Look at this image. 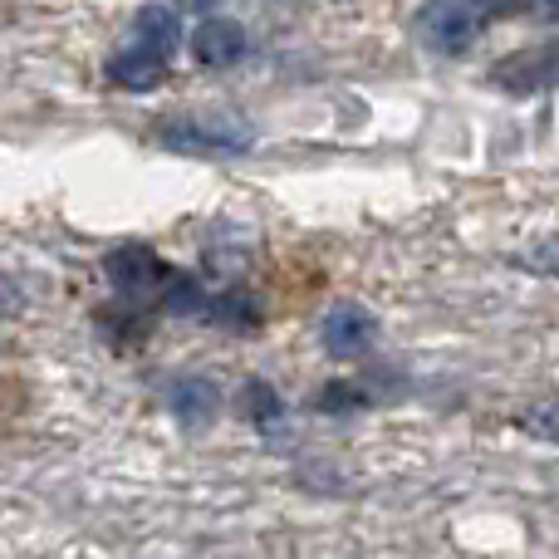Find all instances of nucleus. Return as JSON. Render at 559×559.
<instances>
[{
  "mask_svg": "<svg viewBox=\"0 0 559 559\" xmlns=\"http://www.w3.org/2000/svg\"><path fill=\"white\" fill-rule=\"evenodd\" d=\"M163 147L173 153H206V157H231L251 147V123L236 114H187V118H167L157 128Z\"/></svg>",
  "mask_w": 559,
  "mask_h": 559,
  "instance_id": "f257e3e1",
  "label": "nucleus"
},
{
  "mask_svg": "<svg viewBox=\"0 0 559 559\" xmlns=\"http://www.w3.org/2000/svg\"><path fill=\"white\" fill-rule=\"evenodd\" d=\"M104 275H108V285H114V295L128 299V305H157L173 265H167L153 246H118V251L104 255Z\"/></svg>",
  "mask_w": 559,
  "mask_h": 559,
  "instance_id": "f03ea898",
  "label": "nucleus"
},
{
  "mask_svg": "<svg viewBox=\"0 0 559 559\" xmlns=\"http://www.w3.org/2000/svg\"><path fill=\"white\" fill-rule=\"evenodd\" d=\"M417 39H423L432 55H466L481 35V15H476L472 0H427L417 10Z\"/></svg>",
  "mask_w": 559,
  "mask_h": 559,
  "instance_id": "7ed1b4c3",
  "label": "nucleus"
},
{
  "mask_svg": "<svg viewBox=\"0 0 559 559\" xmlns=\"http://www.w3.org/2000/svg\"><path fill=\"white\" fill-rule=\"evenodd\" d=\"M378 338V319L368 314L364 305H334L324 319H319V344H324L329 358H364Z\"/></svg>",
  "mask_w": 559,
  "mask_h": 559,
  "instance_id": "20e7f679",
  "label": "nucleus"
},
{
  "mask_svg": "<svg viewBox=\"0 0 559 559\" xmlns=\"http://www.w3.org/2000/svg\"><path fill=\"white\" fill-rule=\"evenodd\" d=\"M192 59L202 69H231L246 59V25L241 20L212 15L192 29Z\"/></svg>",
  "mask_w": 559,
  "mask_h": 559,
  "instance_id": "39448f33",
  "label": "nucleus"
},
{
  "mask_svg": "<svg viewBox=\"0 0 559 559\" xmlns=\"http://www.w3.org/2000/svg\"><path fill=\"white\" fill-rule=\"evenodd\" d=\"M104 74H108V84L128 88V94H147V88H157L167 79V55H157V49L128 39L123 49H114V55H108Z\"/></svg>",
  "mask_w": 559,
  "mask_h": 559,
  "instance_id": "423d86ee",
  "label": "nucleus"
},
{
  "mask_svg": "<svg viewBox=\"0 0 559 559\" xmlns=\"http://www.w3.org/2000/svg\"><path fill=\"white\" fill-rule=\"evenodd\" d=\"M167 413H173L182 427L216 423V413H222V388H216L212 378H202V373L173 378V388H167Z\"/></svg>",
  "mask_w": 559,
  "mask_h": 559,
  "instance_id": "0eeeda50",
  "label": "nucleus"
},
{
  "mask_svg": "<svg viewBox=\"0 0 559 559\" xmlns=\"http://www.w3.org/2000/svg\"><path fill=\"white\" fill-rule=\"evenodd\" d=\"M128 39H138V45H147V49L173 59L177 45H182V20H177L173 5H143L133 15V35Z\"/></svg>",
  "mask_w": 559,
  "mask_h": 559,
  "instance_id": "6e6552de",
  "label": "nucleus"
},
{
  "mask_svg": "<svg viewBox=\"0 0 559 559\" xmlns=\"http://www.w3.org/2000/svg\"><path fill=\"white\" fill-rule=\"evenodd\" d=\"M559 79V45H545V49H525V55H515L511 64H501V84L511 88H545Z\"/></svg>",
  "mask_w": 559,
  "mask_h": 559,
  "instance_id": "1a4fd4ad",
  "label": "nucleus"
},
{
  "mask_svg": "<svg viewBox=\"0 0 559 559\" xmlns=\"http://www.w3.org/2000/svg\"><path fill=\"white\" fill-rule=\"evenodd\" d=\"M236 417L251 427H275L280 417H285V397H280L275 383H265V378H246L241 393H236Z\"/></svg>",
  "mask_w": 559,
  "mask_h": 559,
  "instance_id": "9d476101",
  "label": "nucleus"
},
{
  "mask_svg": "<svg viewBox=\"0 0 559 559\" xmlns=\"http://www.w3.org/2000/svg\"><path fill=\"white\" fill-rule=\"evenodd\" d=\"M222 329H255L261 324V305H255L251 289H222V295H206V314Z\"/></svg>",
  "mask_w": 559,
  "mask_h": 559,
  "instance_id": "9b49d317",
  "label": "nucleus"
},
{
  "mask_svg": "<svg viewBox=\"0 0 559 559\" xmlns=\"http://www.w3.org/2000/svg\"><path fill=\"white\" fill-rule=\"evenodd\" d=\"M157 305L167 309L173 319H202L206 314V289H202V280L197 275H167V285H163V295H157Z\"/></svg>",
  "mask_w": 559,
  "mask_h": 559,
  "instance_id": "f8f14e48",
  "label": "nucleus"
},
{
  "mask_svg": "<svg viewBox=\"0 0 559 559\" xmlns=\"http://www.w3.org/2000/svg\"><path fill=\"white\" fill-rule=\"evenodd\" d=\"M314 407L319 413H329V417H348V413H358V407H368V393L358 383H348V378H338V383L319 388Z\"/></svg>",
  "mask_w": 559,
  "mask_h": 559,
  "instance_id": "ddd939ff",
  "label": "nucleus"
},
{
  "mask_svg": "<svg viewBox=\"0 0 559 559\" xmlns=\"http://www.w3.org/2000/svg\"><path fill=\"white\" fill-rule=\"evenodd\" d=\"M531 5V15H540V20H559V0H525Z\"/></svg>",
  "mask_w": 559,
  "mask_h": 559,
  "instance_id": "4468645a",
  "label": "nucleus"
},
{
  "mask_svg": "<svg viewBox=\"0 0 559 559\" xmlns=\"http://www.w3.org/2000/svg\"><path fill=\"white\" fill-rule=\"evenodd\" d=\"M177 5H182V10H202V15H206V10H216L222 0H177Z\"/></svg>",
  "mask_w": 559,
  "mask_h": 559,
  "instance_id": "2eb2a0df",
  "label": "nucleus"
},
{
  "mask_svg": "<svg viewBox=\"0 0 559 559\" xmlns=\"http://www.w3.org/2000/svg\"><path fill=\"white\" fill-rule=\"evenodd\" d=\"M472 5H476V10H506L511 0H472Z\"/></svg>",
  "mask_w": 559,
  "mask_h": 559,
  "instance_id": "dca6fc26",
  "label": "nucleus"
}]
</instances>
